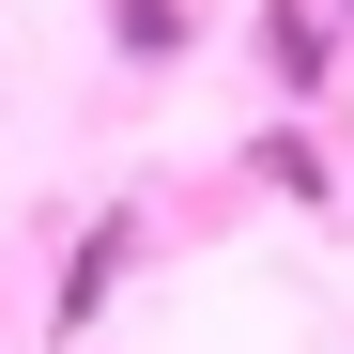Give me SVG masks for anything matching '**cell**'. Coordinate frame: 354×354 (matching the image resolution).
I'll return each mask as SVG.
<instances>
[{"label": "cell", "instance_id": "cell-1", "mask_svg": "<svg viewBox=\"0 0 354 354\" xmlns=\"http://www.w3.org/2000/svg\"><path fill=\"white\" fill-rule=\"evenodd\" d=\"M124 247H139V216H93V231H77V262H62V292H46V324H62V339H77V324L108 308V277H124Z\"/></svg>", "mask_w": 354, "mask_h": 354}, {"label": "cell", "instance_id": "cell-2", "mask_svg": "<svg viewBox=\"0 0 354 354\" xmlns=\"http://www.w3.org/2000/svg\"><path fill=\"white\" fill-rule=\"evenodd\" d=\"M108 31H124V62H169V31H185V16H169V0H108Z\"/></svg>", "mask_w": 354, "mask_h": 354}]
</instances>
